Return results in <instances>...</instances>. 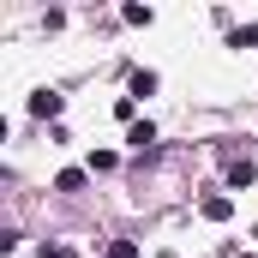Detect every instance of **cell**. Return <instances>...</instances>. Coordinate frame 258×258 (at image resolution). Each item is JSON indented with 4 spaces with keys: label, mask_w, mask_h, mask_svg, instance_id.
Returning <instances> with one entry per match:
<instances>
[{
    "label": "cell",
    "mask_w": 258,
    "mask_h": 258,
    "mask_svg": "<svg viewBox=\"0 0 258 258\" xmlns=\"http://www.w3.org/2000/svg\"><path fill=\"white\" fill-rule=\"evenodd\" d=\"M156 90V72H132V96H150Z\"/></svg>",
    "instance_id": "8992f818"
},
{
    "label": "cell",
    "mask_w": 258,
    "mask_h": 258,
    "mask_svg": "<svg viewBox=\"0 0 258 258\" xmlns=\"http://www.w3.org/2000/svg\"><path fill=\"white\" fill-rule=\"evenodd\" d=\"M222 168H228V186H252V162H246V156H222Z\"/></svg>",
    "instance_id": "7a4b0ae2"
},
{
    "label": "cell",
    "mask_w": 258,
    "mask_h": 258,
    "mask_svg": "<svg viewBox=\"0 0 258 258\" xmlns=\"http://www.w3.org/2000/svg\"><path fill=\"white\" fill-rule=\"evenodd\" d=\"M36 258H78V252H72V246H42Z\"/></svg>",
    "instance_id": "30bf717a"
},
{
    "label": "cell",
    "mask_w": 258,
    "mask_h": 258,
    "mask_svg": "<svg viewBox=\"0 0 258 258\" xmlns=\"http://www.w3.org/2000/svg\"><path fill=\"white\" fill-rule=\"evenodd\" d=\"M198 210H204L210 222H228V216H234V198H228V192H204V198H198Z\"/></svg>",
    "instance_id": "6da1fadb"
},
{
    "label": "cell",
    "mask_w": 258,
    "mask_h": 258,
    "mask_svg": "<svg viewBox=\"0 0 258 258\" xmlns=\"http://www.w3.org/2000/svg\"><path fill=\"white\" fill-rule=\"evenodd\" d=\"M126 144H132V150H138V156H144V150L156 144V126H150V120H132V132H126Z\"/></svg>",
    "instance_id": "3957f363"
},
{
    "label": "cell",
    "mask_w": 258,
    "mask_h": 258,
    "mask_svg": "<svg viewBox=\"0 0 258 258\" xmlns=\"http://www.w3.org/2000/svg\"><path fill=\"white\" fill-rule=\"evenodd\" d=\"M114 162H120L114 150H96V156H90V174H114Z\"/></svg>",
    "instance_id": "5b68a950"
},
{
    "label": "cell",
    "mask_w": 258,
    "mask_h": 258,
    "mask_svg": "<svg viewBox=\"0 0 258 258\" xmlns=\"http://www.w3.org/2000/svg\"><path fill=\"white\" fill-rule=\"evenodd\" d=\"M78 186H84V174H78V168H66L60 180H54V192H78Z\"/></svg>",
    "instance_id": "52a82bcc"
},
{
    "label": "cell",
    "mask_w": 258,
    "mask_h": 258,
    "mask_svg": "<svg viewBox=\"0 0 258 258\" xmlns=\"http://www.w3.org/2000/svg\"><path fill=\"white\" fill-rule=\"evenodd\" d=\"M240 42L252 48V42H258V24H246V30H234V48H240Z\"/></svg>",
    "instance_id": "9c48e42d"
},
{
    "label": "cell",
    "mask_w": 258,
    "mask_h": 258,
    "mask_svg": "<svg viewBox=\"0 0 258 258\" xmlns=\"http://www.w3.org/2000/svg\"><path fill=\"white\" fill-rule=\"evenodd\" d=\"M108 258H138V246H132V240H114V246H108Z\"/></svg>",
    "instance_id": "ba28073f"
},
{
    "label": "cell",
    "mask_w": 258,
    "mask_h": 258,
    "mask_svg": "<svg viewBox=\"0 0 258 258\" xmlns=\"http://www.w3.org/2000/svg\"><path fill=\"white\" fill-rule=\"evenodd\" d=\"M30 114H42V120L60 114V96H54V90H36V96H30Z\"/></svg>",
    "instance_id": "277c9868"
}]
</instances>
